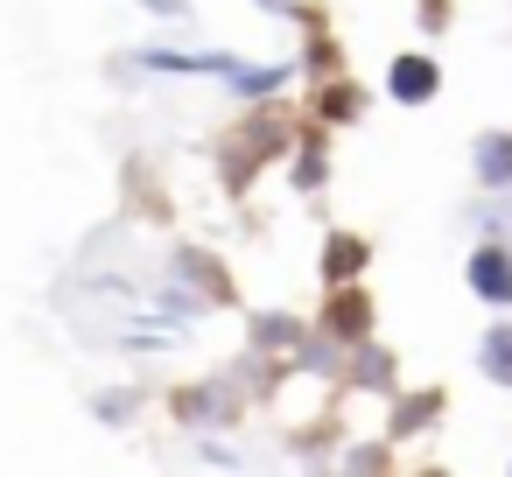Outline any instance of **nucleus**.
Returning a JSON list of instances; mask_svg holds the SVG:
<instances>
[{"instance_id":"obj_2","label":"nucleus","mask_w":512,"mask_h":477,"mask_svg":"<svg viewBox=\"0 0 512 477\" xmlns=\"http://www.w3.org/2000/svg\"><path fill=\"white\" fill-rule=\"evenodd\" d=\"M442 92V64L428 57V50H400L393 64H386V99H400V106H428Z\"/></svg>"},{"instance_id":"obj_3","label":"nucleus","mask_w":512,"mask_h":477,"mask_svg":"<svg viewBox=\"0 0 512 477\" xmlns=\"http://www.w3.org/2000/svg\"><path fill=\"white\" fill-rule=\"evenodd\" d=\"M470 176L484 190H512V134L505 127H491V134L470 141Z\"/></svg>"},{"instance_id":"obj_6","label":"nucleus","mask_w":512,"mask_h":477,"mask_svg":"<svg viewBox=\"0 0 512 477\" xmlns=\"http://www.w3.org/2000/svg\"><path fill=\"white\" fill-rule=\"evenodd\" d=\"M358 267H365V239H330L323 246V274L344 288V281H358Z\"/></svg>"},{"instance_id":"obj_12","label":"nucleus","mask_w":512,"mask_h":477,"mask_svg":"<svg viewBox=\"0 0 512 477\" xmlns=\"http://www.w3.org/2000/svg\"><path fill=\"white\" fill-rule=\"evenodd\" d=\"M505 470H512V463H505Z\"/></svg>"},{"instance_id":"obj_9","label":"nucleus","mask_w":512,"mask_h":477,"mask_svg":"<svg viewBox=\"0 0 512 477\" xmlns=\"http://www.w3.org/2000/svg\"><path fill=\"white\" fill-rule=\"evenodd\" d=\"M253 337H260V344H295V337H302V323H295V316H260V330H253Z\"/></svg>"},{"instance_id":"obj_11","label":"nucleus","mask_w":512,"mask_h":477,"mask_svg":"<svg viewBox=\"0 0 512 477\" xmlns=\"http://www.w3.org/2000/svg\"><path fill=\"white\" fill-rule=\"evenodd\" d=\"M148 15H183V0H141Z\"/></svg>"},{"instance_id":"obj_8","label":"nucleus","mask_w":512,"mask_h":477,"mask_svg":"<svg viewBox=\"0 0 512 477\" xmlns=\"http://www.w3.org/2000/svg\"><path fill=\"white\" fill-rule=\"evenodd\" d=\"M358 386H393V358L386 351H358Z\"/></svg>"},{"instance_id":"obj_7","label":"nucleus","mask_w":512,"mask_h":477,"mask_svg":"<svg viewBox=\"0 0 512 477\" xmlns=\"http://www.w3.org/2000/svg\"><path fill=\"white\" fill-rule=\"evenodd\" d=\"M281 85H288L281 64H267V71H246V64H239V71H232V92H246V99H267V92H281Z\"/></svg>"},{"instance_id":"obj_10","label":"nucleus","mask_w":512,"mask_h":477,"mask_svg":"<svg viewBox=\"0 0 512 477\" xmlns=\"http://www.w3.org/2000/svg\"><path fill=\"white\" fill-rule=\"evenodd\" d=\"M435 407H442V400H435V393H414V400H407V407H400V421H393V428H400V435H407V428H421V421H435Z\"/></svg>"},{"instance_id":"obj_1","label":"nucleus","mask_w":512,"mask_h":477,"mask_svg":"<svg viewBox=\"0 0 512 477\" xmlns=\"http://www.w3.org/2000/svg\"><path fill=\"white\" fill-rule=\"evenodd\" d=\"M463 288L484 302V309H512V239H477L470 260H463Z\"/></svg>"},{"instance_id":"obj_4","label":"nucleus","mask_w":512,"mask_h":477,"mask_svg":"<svg viewBox=\"0 0 512 477\" xmlns=\"http://www.w3.org/2000/svg\"><path fill=\"white\" fill-rule=\"evenodd\" d=\"M477 372H484L491 386H512V323H491V330L477 337Z\"/></svg>"},{"instance_id":"obj_5","label":"nucleus","mask_w":512,"mask_h":477,"mask_svg":"<svg viewBox=\"0 0 512 477\" xmlns=\"http://www.w3.org/2000/svg\"><path fill=\"white\" fill-rule=\"evenodd\" d=\"M323 323H330V337H344V344H365V323H372V309H365V295H337V309H330Z\"/></svg>"}]
</instances>
